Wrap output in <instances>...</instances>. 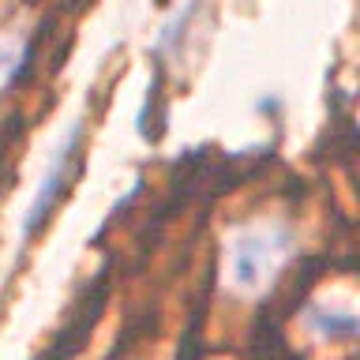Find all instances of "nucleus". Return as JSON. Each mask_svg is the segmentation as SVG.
Masks as SVG:
<instances>
[{
  "instance_id": "nucleus-1",
  "label": "nucleus",
  "mask_w": 360,
  "mask_h": 360,
  "mask_svg": "<svg viewBox=\"0 0 360 360\" xmlns=\"http://www.w3.org/2000/svg\"><path fill=\"white\" fill-rule=\"evenodd\" d=\"M292 240L285 229H248L229 240V281L240 292H259L289 259Z\"/></svg>"
},
{
  "instance_id": "nucleus-2",
  "label": "nucleus",
  "mask_w": 360,
  "mask_h": 360,
  "mask_svg": "<svg viewBox=\"0 0 360 360\" xmlns=\"http://www.w3.org/2000/svg\"><path fill=\"white\" fill-rule=\"evenodd\" d=\"M79 131H83V124L72 120V124L64 128V135L56 139L49 162H45L41 176H38V188H34L27 210H22V221H19V236H22V240H27V236L45 221V214H49V207L56 202V195H60L64 176H68V162H72V154H75V146H79Z\"/></svg>"
},
{
  "instance_id": "nucleus-3",
  "label": "nucleus",
  "mask_w": 360,
  "mask_h": 360,
  "mask_svg": "<svg viewBox=\"0 0 360 360\" xmlns=\"http://www.w3.org/2000/svg\"><path fill=\"white\" fill-rule=\"evenodd\" d=\"M308 323H311V330H319V338H330V342H338V338H353L356 334V319L353 315H326L319 304H315V308L308 311Z\"/></svg>"
},
{
  "instance_id": "nucleus-4",
  "label": "nucleus",
  "mask_w": 360,
  "mask_h": 360,
  "mask_svg": "<svg viewBox=\"0 0 360 360\" xmlns=\"http://www.w3.org/2000/svg\"><path fill=\"white\" fill-rule=\"evenodd\" d=\"M199 4H202V0H184V8H180L176 15L169 19L162 30H158V38H154V49H158V53H169V49H176V41L188 34V22H191V15L199 11Z\"/></svg>"
}]
</instances>
